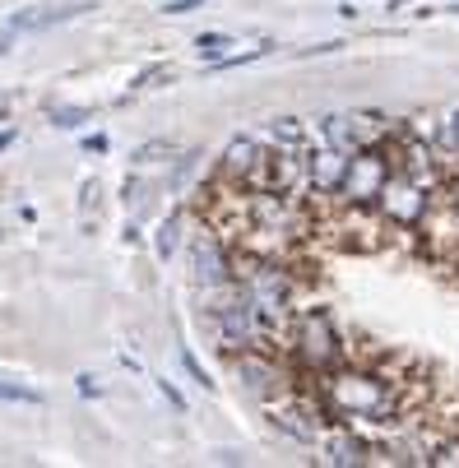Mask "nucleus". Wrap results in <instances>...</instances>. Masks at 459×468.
Returning <instances> with one entry per match:
<instances>
[{
  "mask_svg": "<svg viewBox=\"0 0 459 468\" xmlns=\"http://www.w3.org/2000/svg\"><path fill=\"white\" fill-rule=\"evenodd\" d=\"M325 409H330L339 422H395L400 413V394L390 380L371 376V371H353V367H335V371H325Z\"/></svg>",
  "mask_w": 459,
  "mask_h": 468,
  "instance_id": "f257e3e1",
  "label": "nucleus"
},
{
  "mask_svg": "<svg viewBox=\"0 0 459 468\" xmlns=\"http://www.w3.org/2000/svg\"><path fill=\"white\" fill-rule=\"evenodd\" d=\"M205 329L214 334L219 353H241V348H279L274 329L260 320V311L251 306V297L241 292V283H223V288H205V311H200Z\"/></svg>",
  "mask_w": 459,
  "mask_h": 468,
  "instance_id": "f03ea898",
  "label": "nucleus"
},
{
  "mask_svg": "<svg viewBox=\"0 0 459 468\" xmlns=\"http://www.w3.org/2000/svg\"><path fill=\"white\" fill-rule=\"evenodd\" d=\"M283 344L306 376H325L344 362V339L330 311H302V315L293 311L283 324Z\"/></svg>",
  "mask_w": 459,
  "mask_h": 468,
  "instance_id": "7ed1b4c3",
  "label": "nucleus"
},
{
  "mask_svg": "<svg viewBox=\"0 0 459 468\" xmlns=\"http://www.w3.org/2000/svg\"><path fill=\"white\" fill-rule=\"evenodd\" d=\"M390 176V154L385 144H358L344 163V176L335 186V199L344 209H371L376 205V195Z\"/></svg>",
  "mask_w": 459,
  "mask_h": 468,
  "instance_id": "20e7f679",
  "label": "nucleus"
},
{
  "mask_svg": "<svg viewBox=\"0 0 459 468\" xmlns=\"http://www.w3.org/2000/svg\"><path fill=\"white\" fill-rule=\"evenodd\" d=\"M427 205H432V186H422V181H413V176L390 167V176H385V186L376 195V214L390 228H404L409 232V228H418V218L427 214Z\"/></svg>",
  "mask_w": 459,
  "mask_h": 468,
  "instance_id": "39448f33",
  "label": "nucleus"
},
{
  "mask_svg": "<svg viewBox=\"0 0 459 468\" xmlns=\"http://www.w3.org/2000/svg\"><path fill=\"white\" fill-rule=\"evenodd\" d=\"M232 255H237L232 241L219 237L209 223L200 232H190V274H195V283H200V288L232 283Z\"/></svg>",
  "mask_w": 459,
  "mask_h": 468,
  "instance_id": "423d86ee",
  "label": "nucleus"
},
{
  "mask_svg": "<svg viewBox=\"0 0 459 468\" xmlns=\"http://www.w3.org/2000/svg\"><path fill=\"white\" fill-rule=\"evenodd\" d=\"M232 362H237V371H241L251 394H260V399H288L293 371L274 357V348H241V353H232Z\"/></svg>",
  "mask_w": 459,
  "mask_h": 468,
  "instance_id": "0eeeda50",
  "label": "nucleus"
},
{
  "mask_svg": "<svg viewBox=\"0 0 459 468\" xmlns=\"http://www.w3.org/2000/svg\"><path fill=\"white\" fill-rule=\"evenodd\" d=\"M260 158H265V144H260V140H251V135H237V140L223 149V158H219V181L246 186V181L255 176Z\"/></svg>",
  "mask_w": 459,
  "mask_h": 468,
  "instance_id": "6e6552de",
  "label": "nucleus"
},
{
  "mask_svg": "<svg viewBox=\"0 0 459 468\" xmlns=\"http://www.w3.org/2000/svg\"><path fill=\"white\" fill-rule=\"evenodd\" d=\"M89 10H93V0H80V5H51V10H24V15L10 19V28L15 33H42V28H56L65 19H80Z\"/></svg>",
  "mask_w": 459,
  "mask_h": 468,
  "instance_id": "1a4fd4ad",
  "label": "nucleus"
},
{
  "mask_svg": "<svg viewBox=\"0 0 459 468\" xmlns=\"http://www.w3.org/2000/svg\"><path fill=\"white\" fill-rule=\"evenodd\" d=\"M344 163H348V154L344 149H311V190L315 195H335V186H339V176H344Z\"/></svg>",
  "mask_w": 459,
  "mask_h": 468,
  "instance_id": "9d476101",
  "label": "nucleus"
},
{
  "mask_svg": "<svg viewBox=\"0 0 459 468\" xmlns=\"http://www.w3.org/2000/svg\"><path fill=\"white\" fill-rule=\"evenodd\" d=\"M325 459L330 463H367L371 459V445L353 431H335L330 441H325Z\"/></svg>",
  "mask_w": 459,
  "mask_h": 468,
  "instance_id": "9b49d317",
  "label": "nucleus"
},
{
  "mask_svg": "<svg viewBox=\"0 0 459 468\" xmlns=\"http://www.w3.org/2000/svg\"><path fill=\"white\" fill-rule=\"evenodd\" d=\"M320 140L330 144V149L353 154V149H358V140H353V116H348V112H330V116H320Z\"/></svg>",
  "mask_w": 459,
  "mask_h": 468,
  "instance_id": "f8f14e48",
  "label": "nucleus"
},
{
  "mask_svg": "<svg viewBox=\"0 0 459 468\" xmlns=\"http://www.w3.org/2000/svg\"><path fill=\"white\" fill-rule=\"evenodd\" d=\"M274 51V42H260V47H251V51H241V56H214L209 60V70H237V65H251V60H260V56H270Z\"/></svg>",
  "mask_w": 459,
  "mask_h": 468,
  "instance_id": "ddd939ff",
  "label": "nucleus"
},
{
  "mask_svg": "<svg viewBox=\"0 0 459 468\" xmlns=\"http://www.w3.org/2000/svg\"><path fill=\"white\" fill-rule=\"evenodd\" d=\"M270 140H274V144H306V130L297 125V116H279V121L270 125Z\"/></svg>",
  "mask_w": 459,
  "mask_h": 468,
  "instance_id": "4468645a",
  "label": "nucleus"
},
{
  "mask_svg": "<svg viewBox=\"0 0 459 468\" xmlns=\"http://www.w3.org/2000/svg\"><path fill=\"white\" fill-rule=\"evenodd\" d=\"M176 246H181V214H167V223L158 228V255H163V260H172V255H176Z\"/></svg>",
  "mask_w": 459,
  "mask_h": 468,
  "instance_id": "2eb2a0df",
  "label": "nucleus"
},
{
  "mask_svg": "<svg viewBox=\"0 0 459 468\" xmlns=\"http://www.w3.org/2000/svg\"><path fill=\"white\" fill-rule=\"evenodd\" d=\"M0 399H5V404H28V409H37V404H42V394H37V389L15 385V380H0Z\"/></svg>",
  "mask_w": 459,
  "mask_h": 468,
  "instance_id": "dca6fc26",
  "label": "nucleus"
},
{
  "mask_svg": "<svg viewBox=\"0 0 459 468\" xmlns=\"http://www.w3.org/2000/svg\"><path fill=\"white\" fill-rule=\"evenodd\" d=\"M195 47H200L205 56H223L232 47V37L228 33H200V37H195Z\"/></svg>",
  "mask_w": 459,
  "mask_h": 468,
  "instance_id": "f3484780",
  "label": "nucleus"
},
{
  "mask_svg": "<svg viewBox=\"0 0 459 468\" xmlns=\"http://www.w3.org/2000/svg\"><path fill=\"white\" fill-rule=\"evenodd\" d=\"M181 362H186V371H190V376H195V380H200V385H205V389H214V380H209V371H205V367H200V362H195V353H186V348H181Z\"/></svg>",
  "mask_w": 459,
  "mask_h": 468,
  "instance_id": "a211bd4d",
  "label": "nucleus"
},
{
  "mask_svg": "<svg viewBox=\"0 0 459 468\" xmlns=\"http://www.w3.org/2000/svg\"><path fill=\"white\" fill-rule=\"evenodd\" d=\"M195 10H205V0H167L163 15H195Z\"/></svg>",
  "mask_w": 459,
  "mask_h": 468,
  "instance_id": "6ab92c4d",
  "label": "nucleus"
},
{
  "mask_svg": "<svg viewBox=\"0 0 459 468\" xmlns=\"http://www.w3.org/2000/svg\"><path fill=\"white\" fill-rule=\"evenodd\" d=\"M89 121V107H75V112H56V125H65V130H70V125H84Z\"/></svg>",
  "mask_w": 459,
  "mask_h": 468,
  "instance_id": "aec40b11",
  "label": "nucleus"
},
{
  "mask_svg": "<svg viewBox=\"0 0 459 468\" xmlns=\"http://www.w3.org/2000/svg\"><path fill=\"white\" fill-rule=\"evenodd\" d=\"M98 190H102V186L89 176V181H84V214H93V209H98Z\"/></svg>",
  "mask_w": 459,
  "mask_h": 468,
  "instance_id": "412c9836",
  "label": "nucleus"
},
{
  "mask_svg": "<svg viewBox=\"0 0 459 468\" xmlns=\"http://www.w3.org/2000/svg\"><path fill=\"white\" fill-rule=\"evenodd\" d=\"M154 385L163 389V399H167V404H172V409H181V394H176V389H172L167 380H158V376H154Z\"/></svg>",
  "mask_w": 459,
  "mask_h": 468,
  "instance_id": "4be33fe9",
  "label": "nucleus"
},
{
  "mask_svg": "<svg viewBox=\"0 0 459 468\" xmlns=\"http://www.w3.org/2000/svg\"><path fill=\"white\" fill-rule=\"evenodd\" d=\"M10 47H15V28H10V24H5V28H0V56H5V51H10Z\"/></svg>",
  "mask_w": 459,
  "mask_h": 468,
  "instance_id": "5701e85b",
  "label": "nucleus"
},
{
  "mask_svg": "<svg viewBox=\"0 0 459 468\" xmlns=\"http://www.w3.org/2000/svg\"><path fill=\"white\" fill-rule=\"evenodd\" d=\"M15 144V130H0V149H10Z\"/></svg>",
  "mask_w": 459,
  "mask_h": 468,
  "instance_id": "b1692460",
  "label": "nucleus"
},
{
  "mask_svg": "<svg viewBox=\"0 0 459 468\" xmlns=\"http://www.w3.org/2000/svg\"><path fill=\"white\" fill-rule=\"evenodd\" d=\"M445 190H450V205L459 209V181H454V186H445Z\"/></svg>",
  "mask_w": 459,
  "mask_h": 468,
  "instance_id": "393cba45",
  "label": "nucleus"
},
{
  "mask_svg": "<svg viewBox=\"0 0 459 468\" xmlns=\"http://www.w3.org/2000/svg\"><path fill=\"white\" fill-rule=\"evenodd\" d=\"M450 125H454V135H459V112H450Z\"/></svg>",
  "mask_w": 459,
  "mask_h": 468,
  "instance_id": "a878e982",
  "label": "nucleus"
}]
</instances>
